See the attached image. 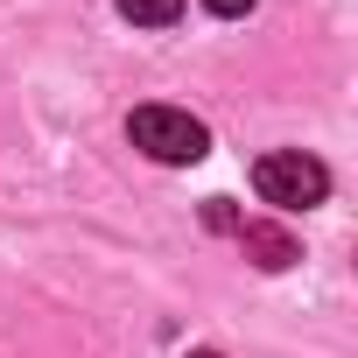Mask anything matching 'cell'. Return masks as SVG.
<instances>
[{"label":"cell","instance_id":"1","mask_svg":"<svg viewBox=\"0 0 358 358\" xmlns=\"http://www.w3.org/2000/svg\"><path fill=\"white\" fill-rule=\"evenodd\" d=\"M253 190H260L274 211H309V204L330 197V169H323L316 155H302V148H274V155L253 162Z\"/></svg>","mask_w":358,"mask_h":358},{"label":"cell","instance_id":"2","mask_svg":"<svg viewBox=\"0 0 358 358\" xmlns=\"http://www.w3.org/2000/svg\"><path fill=\"white\" fill-rule=\"evenodd\" d=\"M127 134H134L141 155H155V162H169V169H190V162L211 155L204 120H190L183 106H141V113L127 120Z\"/></svg>","mask_w":358,"mask_h":358},{"label":"cell","instance_id":"3","mask_svg":"<svg viewBox=\"0 0 358 358\" xmlns=\"http://www.w3.org/2000/svg\"><path fill=\"white\" fill-rule=\"evenodd\" d=\"M239 246H246V260H253V267H267V274H281V267H295V260H302V246H295V232H288V225H239Z\"/></svg>","mask_w":358,"mask_h":358},{"label":"cell","instance_id":"4","mask_svg":"<svg viewBox=\"0 0 358 358\" xmlns=\"http://www.w3.org/2000/svg\"><path fill=\"white\" fill-rule=\"evenodd\" d=\"M120 15L141 22V29H169L176 15H183V0H120Z\"/></svg>","mask_w":358,"mask_h":358},{"label":"cell","instance_id":"5","mask_svg":"<svg viewBox=\"0 0 358 358\" xmlns=\"http://www.w3.org/2000/svg\"><path fill=\"white\" fill-rule=\"evenodd\" d=\"M204 225H211V232H239V211H232L225 197H211V204H204Z\"/></svg>","mask_w":358,"mask_h":358},{"label":"cell","instance_id":"6","mask_svg":"<svg viewBox=\"0 0 358 358\" xmlns=\"http://www.w3.org/2000/svg\"><path fill=\"white\" fill-rule=\"evenodd\" d=\"M211 15H253V0H204Z\"/></svg>","mask_w":358,"mask_h":358},{"label":"cell","instance_id":"7","mask_svg":"<svg viewBox=\"0 0 358 358\" xmlns=\"http://www.w3.org/2000/svg\"><path fill=\"white\" fill-rule=\"evenodd\" d=\"M190 358H225V351H190Z\"/></svg>","mask_w":358,"mask_h":358}]
</instances>
